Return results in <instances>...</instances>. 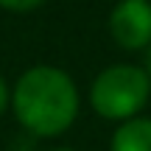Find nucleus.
I'll use <instances>...</instances> for the list:
<instances>
[{"label": "nucleus", "instance_id": "423d86ee", "mask_svg": "<svg viewBox=\"0 0 151 151\" xmlns=\"http://www.w3.org/2000/svg\"><path fill=\"white\" fill-rule=\"evenodd\" d=\"M9 98H11V92H9V84L3 81V76H0V115L6 112V106H9Z\"/></svg>", "mask_w": 151, "mask_h": 151}, {"label": "nucleus", "instance_id": "0eeeda50", "mask_svg": "<svg viewBox=\"0 0 151 151\" xmlns=\"http://www.w3.org/2000/svg\"><path fill=\"white\" fill-rule=\"evenodd\" d=\"M146 73H148V78H151V45L146 48Z\"/></svg>", "mask_w": 151, "mask_h": 151}, {"label": "nucleus", "instance_id": "6e6552de", "mask_svg": "<svg viewBox=\"0 0 151 151\" xmlns=\"http://www.w3.org/2000/svg\"><path fill=\"white\" fill-rule=\"evenodd\" d=\"M53 151H70V148H53Z\"/></svg>", "mask_w": 151, "mask_h": 151}, {"label": "nucleus", "instance_id": "20e7f679", "mask_svg": "<svg viewBox=\"0 0 151 151\" xmlns=\"http://www.w3.org/2000/svg\"><path fill=\"white\" fill-rule=\"evenodd\" d=\"M112 151H151V118H129L115 129Z\"/></svg>", "mask_w": 151, "mask_h": 151}, {"label": "nucleus", "instance_id": "f257e3e1", "mask_svg": "<svg viewBox=\"0 0 151 151\" xmlns=\"http://www.w3.org/2000/svg\"><path fill=\"white\" fill-rule=\"evenodd\" d=\"M11 109L22 129L34 137H56L73 126L78 115L76 81L59 67L37 65L17 78Z\"/></svg>", "mask_w": 151, "mask_h": 151}, {"label": "nucleus", "instance_id": "7ed1b4c3", "mask_svg": "<svg viewBox=\"0 0 151 151\" xmlns=\"http://www.w3.org/2000/svg\"><path fill=\"white\" fill-rule=\"evenodd\" d=\"M109 34L123 50H143L151 45V3L120 0L109 14Z\"/></svg>", "mask_w": 151, "mask_h": 151}, {"label": "nucleus", "instance_id": "39448f33", "mask_svg": "<svg viewBox=\"0 0 151 151\" xmlns=\"http://www.w3.org/2000/svg\"><path fill=\"white\" fill-rule=\"evenodd\" d=\"M45 0H0V9H6V11H34Z\"/></svg>", "mask_w": 151, "mask_h": 151}, {"label": "nucleus", "instance_id": "f03ea898", "mask_svg": "<svg viewBox=\"0 0 151 151\" xmlns=\"http://www.w3.org/2000/svg\"><path fill=\"white\" fill-rule=\"evenodd\" d=\"M151 98V78L143 67L134 65H112L95 76L90 87V104L101 118L123 120L137 118L140 109Z\"/></svg>", "mask_w": 151, "mask_h": 151}]
</instances>
